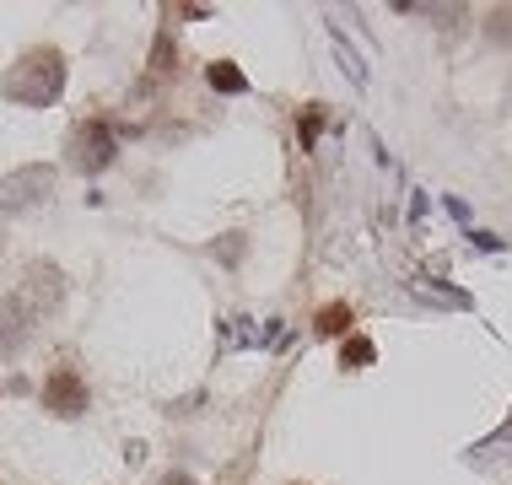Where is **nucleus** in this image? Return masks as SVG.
Returning a JSON list of instances; mask_svg holds the SVG:
<instances>
[{
  "label": "nucleus",
  "mask_w": 512,
  "mask_h": 485,
  "mask_svg": "<svg viewBox=\"0 0 512 485\" xmlns=\"http://www.w3.org/2000/svg\"><path fill=\"white\" fill-rule=\"evenodd\" d=\"M60 297H65V275L54 270V265H27L22 275V291H17V302L27 313H44V308H60Z\"/></svg>",
  "instance_id": "39448f33"
},
{
  "label": "nucleus",
  "mask_w": 512,
  "mask_h": 485,
  "mask_svg": "<svg viewBox=\"0 0 512 485\" xmlns=\"http://www.w3.org/2000/svg\"><path fill=\"white\" fill-rule=\"evenodd\" d=\"M6 97L11 103H27V108H44V103H54L60 97V87H65V60H60V49H27L17 65L6 71Z\"/></svg>",
  "instance_id": "f257e3e1"
},
{
  "label": "nucleus",
  "mask_w": 512,
  "mask_h": 485,
  "mask_svg": "<svg viewBox=\"0 0 512 485\" xmlns=\"http://www.w3.org/2000/svg\"><path fill=\"white\" fill-rule=\"evenodd\" d=\"M87 405H92V394H87V378L71 367V362H54L49 367V378H44V410L49 415H87Z\"/></svg>",
  "instance_id": "7ed1b4c3"
},
{
  "label": "nucleus",
  "mask_w": 512,
  "mask_h": 485,
  "mask_svg": "<svg viewBox=\"0 0 512 485\" xmlns=\"http://www.w3.org/2000/svg\"><path fill=\"white\" fill-rule=\"evenodd\" d=\"M27 335H33V313L17 297H6L0 302V356H17L27 345Z\"/></svg>",
  "instance_id": "423d86ee"
},
{
  "label": "nucleus",
  "mask_w": 512,
  "mask_h": 485,
  "mask_svg": "<svg viewBox=\"0 0 512 485\" xmlns=\"http://www.w3.org/2000/svg\"><path fill=\"white\" fill-rule=\"evenodd\" d=\"M340 362H351V367L372 362V345H367V340H351V345H345V351H340Z\"/></svg>",
  "instance_id": "1a4fd4ad"
},
{
  "label": "nucleus",
  "mask_w": 512,
  "mask_h": 485,
  "mask_svg": "<svg viewBox=\"0 0 512 485\" xmlns=\"http://www.w3.org/2000/svg\"><path fill=\"white\" fill-rule=\"evenodd\" d=\"M162 485H189V480H184V475H168V480H162Z\"/></svg>",
  "instance_id": "9d476101"
},
{
  "label": "nucleus",
  "mask_w": 512,
  "mask_h": 485,
  "mask_svg": "<svg viewBox=\"0 0 512 485\" xmlns=\"http://www.w3.org/2000/svg\"><path fill=\"white\" fill-rule=\"evenodd\" d=\"M318 335H351V308H324L318 313Z\"/></svg>",
  "instance_id": "6e6552de"
},
{
  "label": "nucleus",
  "mask_w": 512,
  "mask_h": 485,
  "mask_svg": "<svg viewBox=\"0 0 512 485\" xmlns=\"http://www.w3.org/2000/svg\"><path fill=\"white\" fill-rule=\"evenodd\" d=\"M49 189H54V168H22L0 184V205L6 211H33V205L49 200Z\"/></svg>",
  "instance_id": "20e7f679"
},
{
  "label": "nucleus",
  "mask_w": 512,
  "mask_h": 485,
  "mask_svg": "<svg viewBox=\"0 0 512 485\" xmlns=\"http://www.w3.org/2000/svg\"><path fill=\"white\" fill-rule=\"evenodd\" d=\"M65 151H71V168L76 173H103L108 162H114L119 141H114V130H108L103 119H87V124H76V130H71Z\"/></svg>",
  "instance_id": "f03ea898"
},
{
  "label": "nucleus",
  "mask_w": 512,
  "mask_h": 485,
  "mask_svg": "<svg viewBox=\"0 0 512 485\" xmlns=\"http://www.w3.org/2000/svg\"><path fill=\"white\" fill-rule=\"evenodd\" d=\"M205 81H211L216 92H248V81H243V71H232L227 60H216L211 71H205Z\"/></svg>",
  "instance_id": "0eeeda50"
}]
</instances>
